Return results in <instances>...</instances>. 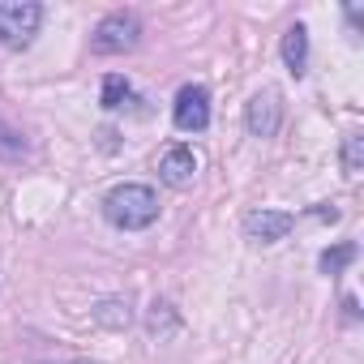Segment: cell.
I'll use <instances>...</instances> for the list:
<instances>
[{
  "mask_svg": "<svg viewBox=\"0 0 364 364\" xmlns=\"http://www.w3.org/2000/svg\"><path fill=\"white\" fill-rule=\"evenodd\" d=\"M103 215L120 232H141L159 219V193L150 185H116L103 198Z\"/></svg>",
  "mask_w": 364,
  "mask_h": 364,
  "instance_id": "1",
  "label": "cell"
},
{
  "mask_svg": "<svg viewBox=\"0 0 364 364\" xmlns=\"http://www.w3.org/2000/svg\"><path fill=\"white\" fill-rule=\"evenodd\" d=\"M39 22H43V5H35V0H0V43L9 52L31 48Z\"/></svg>",
  "mask_w": 364,
  "mask_h": 364,
  "instance_id": "2",
  "label": "cell"
},
{
  "mask_svg": "<svg viewBox=\"0 0 364 364\" xmlns=\"http://www.w3.org/2000/svg\"><path fill=\"white\" fill-rule=\"evenodd\" d=\"M137 39H141V18H137L133 9H116V14H107V18L95 26L90 48H95L99 56H120V52H133Z\"/></svg>",
  "mask_w": 364,
  "mask_h": 364,
  "instance_id": "3",
  "label": "cell"
},
{
  "mask_svg": "<svg viewBox=\"0 0 364 364\" xmlns=\"http://www.w3.org/2000/svg\"><path fill=\"white\" fill-rule=\"evenodd\" d=\"M171 120L180 133H202L210 124V95L206 86H180L171 103Z\"/></svg>",
  "mask_w": 364,
  "mask_h": 364,
  "instance_id": "4",
  "label": "cell"
},
{
  "mask_svg": "<svg viewBox=\"0 0 364 364\" xmlns=\"http://www.w3.org/2000/svg\"><path fill=\"white\" fill-rule=\"evenodd\" d=\"M279 120H283V103H279V90H257L245 107V129L249 137H274L279 133Z\"/></svg>",
  "mask_w": 364,
  "mask_h": 364,
  "instance_id": "5",
  "label": "cell"
},
{
  "mask_svg": "<svg viewBox=\"0 0 364 364\" xmlns=\"http://www.w3.org/2000/svg\"><path fill=\"white\" fill-rule=\"evenodd\" d=\"M291 223H296V219H291L287 210H266V206H262V210H249V215H245V240H249V245H279V240L291 232Z\"/></svg>",
  "mask_w": 364,
  "mask_h": 364,
  "instance_id": "6",
  "label": "cell"
},
{
  "mask_svg": "<svg viewBox=\"0 0 364 364\" xmlns=\"http://www.w3.org/2000/svg\"><path fill=\"white\" fill-rule=\"evenodd\" d=\"M159 180H163V185H171V189H189L193 180H198V154H193L189 146L163 150V159H159Z\"/></svg>",
  "mask_w": 364,
  "mask_h": 364,
  "instance_id": "7",
  "label": "cell"
},
{
  "mask_svg": "<svg viewBox=\"0 0 364 364\" xmlns=\"http://www.w3.org/2000/svg\"><path fill=\"white\" fill-rule=\"evenodd\" d=\"M283 65L291 77H304V69H309V31L300 22L283 31Z\"/></svg>",
  "mask_w": 364,
  "mask_h": 364,
  "instance_id": "8",
  "label": "cell"
},
{
  "mask_svg": "<svg viewBox=\"0 0 364 364\" xmlns=\"http://www.w3.org/2000/svg\"><path fill=\"white\" fill-rule=\"evenodd\" d=\"M129 99H133V86H129L120 73H107V77H103V107H107V112H120Z\"/></svg>",
  "mask_w": 364,
  "mask_h": 364,
  "instance_id": "9",
  "label": "cell"
},
{
  "mask_svg": "<svg viewBox=\"0 0 364 364\" xmlns=\"http://www.w3.org/2000/svg\"><path fill=\"white\" fill-rule=\"evenodd\" d=\"M129 300H103L99 309H95V321L99 326H107V330H124L129 326Z\"/></svg>",
  "mask_w": 364,
  "mask_h": 364,
  "instance_id": "10",
  "label": "cell"
},
{
  "mask_svg": "<svg viewBox=\"0 0 364 364\" xmlns=\"http://www.w3.org/2000/svg\"><path fill=\"white\" fill-rule=\"evenodd\" d=\"M343 171L347 176L364 171V133H347L343 137Z\"/></svg>",
  "mask_w": 364,
  "mask_h": 364,
  "instance_id": "11",
  "label": "cell"
},
{
  "mask_svg": "<svg viewBox=\"0 0 364 364\" xmlns=\"http://www.w3.org/2000/svg\"><path fill=\"white\" fill-rule=\"evenodd\" d=\"M351 257H355V245H351V240H343V245L326 249V253H321V274H343Z\"/></svg>",
  "mask_w": 364,
  "mask_h": 364,
  "instance_id": "12",
  "label": "cell"
},
{
  "mask_svg": "<svg viewBox=\"0 0 364 364\" xmlns=\"http://www.w3.org/2000/svg\"><path fill=\"white\" fill-rule=\"evenodd\" d=\"M26 154V137L18 133V129H9V124H0V159H22Z\"/></svg>",
  "mask_w": 364,
  "mask_h": 364,
  "instance_id": "13",
  "label": "cell"
},
{
  "mask_svg": "<svg viewBox=\"0 0 364 364\" xmlns=\"http://www.w3.org/2000/svg\"><path fill=\"white\" fill-rule=\"evenodd\" d=\"M69 364H86V360H69Z\"/></svg>",
  "mask_w": 364,
  "mask_h": 364,
  "instance_id": "14",
  "label": "cell"
}]
</instances>
